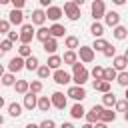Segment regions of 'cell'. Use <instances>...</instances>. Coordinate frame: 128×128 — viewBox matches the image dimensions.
<instances>
[{
    "label": "cell",
    "mask_w": 128,
    "mask_h": 128,
    "mask_svg": "<svg viewBox=\"0 0 128 128\" xmlns=\"http://www.w3.org/2000/svg\"><path fill=\"white\" fill-rule=\"evenodd\" d=\"M88 76H90V72L84 68L82 62H76L72 66V82H74V86H84L88 82Z\"/></svg>",
    "instance_id": "cell-1"
},
{
    "label": "cell",
    "mask_w": 128,
    "mask_h": 128,
    "mask_svg": "<svg viewBox=\"0 0 128 128\" xmlns=\"http://www.w3.org/2000/svg\"><path fill=\"white\" fill-rule=\"evenodd\" d=\"M34 36H36V30H34V26H32L30 22H26V24L20 28V44H26V46H30V42L34 40Z\"/></svg>",
    "instance_id": "cell-2"
},
{
    "label": "cell",
    "mask_w": 128,
    "mask_h": 128,
    "mask_svg": "<svg viewBox=\"0 0 128 128\" xmlns=\"http://www.w3.org/2000/svg\"><path fill=\"white\" fill-rule=\"evenodd\" d=\"M76 52H78V60L84 62V64H90V62H94V58H96V52L92 50V46H80Z\"/></svg>",
    "instance_id": "cell-3"
},
{
    "label": "cell",
    "mask_w": 128,
    "mask_h": 128,
    "mask_svg": "<svg viewBox=\"0 0 128 128\" xmlns=\"http://www.w3.org/2000/svg\"><path fill=\"white\" fill-rule=\"evenodd\" d=\"M90 14H92L94 22H98V20L104 18V14H106V4H104L102 0H94L92 6H90Z\"/></svg>",
    "instance_id": "cell-4"
},
{
    "label": "cell",
    "mask_w": 128,
    "mask_h": 128,
    "mask_svg": "<svg viewBox=\"0 0 128 128\" xmlns=\"http://www.w3.org/2000/svg\"><path fill=\"white\" fill-rule=\"evenodd\" d=\"M64 14L68 16V20H72V22H76L78 18H80V6H76V2L72 0V2H64Z\"/></svg>",
    "instance_id": "cell-5"
},
{
    "label": "cell",
    "mask_w": 128,
    "mask_h": 128,
    "mask_svg": "<svg viewBox=\"0 0 128 128\" xmlns=\"http://www.w3.org/2000/svg\"><path fill=\"white\" fill-rule=\"evenodd\" d=\"M102 112H104V106H102V104H94V106L86 112L84 118H86L88 124H96V122H100V114H102Z\"/></svg>",
    "instance_id": "cell-6"
},
{
    "label": "cell",
    "mask_w": 128,
    "mask_h": 128,
    "mask_svg": "<svg viewBox=\"0 0 128 128\" xmlns=\"http://www.w3.org/2000/svg\"><path fill=\"white\" fill-rule=\"evenodd\" d=\"M30 24L32 26H38V28H42L44 24H46V10H42V8H36V10H32V16H30Z\"/></svg>",
    "instance_id": "cell-7"
},
{
    "label": "cell",
    "mask_w": 128,
    "mask_h": 128,
    "mask_svg": "<svg viewBox=\"0 0 128 128\" xmlns=\"http://www.w3.org/2000/svg\"><path fill=\"white\" fill-rule=\"evenodd\" d=\"M52 78H54V82H56V84H60V86H64V84H70V82H72V74H68L64 68H60V70H54V72H52Z\"/></svg>",
    "instance_id": "cell-8"
},
{
    "label": "cell",
    "mask_w": 128,
    "mask_h": 128,
    "mask_svg": "<svg viewBox=\"0 0 128 128\" xmlns=\"http://www.w3.org/2000/svg\"><path fill=\"white\" fill-rule=\"evenodd\" d=\"M50 100H52V106L58 110H64L68 106V96H64V92H52Z\"/></svg>",
    "instance_id": "cell-9"
},
{
    "label": "cell",
    "mask_w": 128,
    "mask_h": 128,
    "mask_svg": "<svg viewBox=\"0 0 128 128\" xmlns=\"http://www.w3.org/2000/svg\"><path fill=\"white\" fill-rule=\"evenodd\" d=\"M104 24L114 30L116 26H120V14H118L116 10H106V14H104Z\"/></svg>",
    "instance_id": "cell-10"
},
{
    "label": "cell",
    "mask_w": 128,
    "mask_h": 128,
    "mask_svg": "<svg viewBox=\"0 0 128 128\" xmlns=\"http://www.w3.org/2000/svg\"><path fill=\"white\" fill-rule=\"evenodd\" d=\"M66 96H70V98L76 100V102H82V100L86 98V88H84V86H70L68 92H66Z\"/></svg>",
    "instance_id": "cell-11"
},
{
    "label": "cell",
    "mask_w": 128,
    "mask_h": 128,
    "mask_svg": "<svg viewBox=\"0 0 128 128\" xmlns=\"http://www.w3.org/2000/svg\"><path fill=\"white\" fill-rule=\"evenodd\" d=\"M8 22H10V26H24V12L22 10H10V14H8Z\"/></svg>",
    "instance_id": "cell-12"
},
{
    "label": "cell",
    "mask_w": 128,
    "mask_h": 128,
    "mask_svg": "<svg viewBox=\"0 0 128 128\" xmlns=\"http://www.w3.org/2000/svg\"><path fill=\"white\" fill-rule=\"evenodd\" d=\"M24 68H26V60L20 58V56H14V58L8 62V72H12V74H16V72H20V70H24Z\"/></svg>",
    "instance_id": "cell-13"
},
{
    "label": "cell",
    "mask_w": 128,
    "mask_h": 128,
    "mask_svg": "<svg viewBox=\"0 0 128 128\" xmlns=\"http://www.w3.org/2000/svg\"><path fill=\"white\" fill-rule=\"evenodd\" d=\"M62 14H64L62 6H50V8L46 10V18H48V20H52L54 24H58V20L62 18Z\"/></svg>",
    "instance_id": "cell-14"
},
{
    "label": "cell",
    "mask_w": 128,
    "mask_h": 128,
    "mask_svg": "<svg viewBox=\"0 0 128 128\" xmlns=\"http://www.w3.org/2000/svg\"><path fill=\"white\" fill-rule=\"evenodd\" d=\"M38 94H34V92H28L26 96H24V102H22V106L26 108V110H34V108H38Z\"/></svg>",
    "instance_id": "cell-15"
},
{
    "label": "cell",
    "mask_w": 128,
    "mask_h": 128,
    "mask_svg": "<svg viewBox=\"0 0 128 128\" xmlns=\"http://www.w3.org/2000/svg\"><path fill=\"white\" fill-rule=\"evenodd\" d=\"M64 46L68 48V50H78L80 48V40H78V36H74V34H68L66 38H64Z\"/></svg>",
    "instance_id": "cell-16"
},
{
    "label": "cell",
    "mask_w": 128,
    "mask_h": 128,
    "mask_svg": "<svg viewBox=\"0 0 128 128\" xmlns=\"http://www.w3.org/2000/svg\"><path fill=\"white\" fill-rule=\"evenodd\" d=\"M42 48L46 50V54L54 56V54H56V50H58V40H56V38H48L46 42H42Z\"/></svg>",
    "instance_id": "cell-17"
},
{
    "label": "cell",
    "mask_w": 128,
    "mask_h": 128,
    "mask_svg": "<svg viewBox=\"0 0 128 128\" xmlns=\"http://www.w3.org/2000/svg\"><path fill=\"white\" fill-rule=\"evenodd\" d=\"M70 116H72L74 120H80V118H84V116H86V110H84L82 102H76V104L70 108Z\"/></svg>",
    "instance_id": "cell-18"
},
{
    "label": "cell",
    "mask_w": 128,
    "mask_h": 128,
    "mask_svg": "<svg viewBox=\"0 0 128 128\" xmlns=\"http://www.w3.org/2000/svg\"><path fill=\"white\" fill-rule=\"evenodd\" d=\"M50 36L56 38V40H58V38H64V36H66V28H64L60 22H58V24H52V26H50Z\"/></svg>",
    "instance_id": "cell-19"
},
{
    "label": "cell",
    "mask_w": 128,
    "mask_h": 128,
    "mask_svg": "<svg viewBox=\"0 0 128 128\" xmlns=\"http://www.w3.org/2000/svg\"><path fill=\"white\" fill-rule=\"evenodd\" d=\"M76 62H80V60H78V52H74V50H66L64 56H62V64H70V66H74Z\"/></svg>",
    "instance_id": "cell-20"
},
{
    "label": "cell",
    "mask_w": 128,
    "mask_h": 128,
    "mask_svg": "<svg viewBox=\"0 0 128 128\" xmlns=\"http://www.w3.org/2000/svg\"><path fill=\"white\" fill-rule=\"evenodd\" d=\"M112 62H114V64H112V68H114L116 72H124V70H126V66H128V62H126L124 54H122V56H118V54H116V58H114Z\"/></svg>",
    "instance_id": "cell-21"
},
{
    "label": "cell",
    "mask_w": 128,
    "mask_h": 128,
    "mask_svg": "<svg viewBox=\"0 0 128 128\" xmlns=\"http://www.w3.org/2000/svg\"><path fill=\"white\" fill-rule=\"evenodd\" d=\"M14 90H16V94H28L30 92V82L28 80H16V84H14Z\"/></svg>",
    "instance_id": "cell-22"
},
{
    "label": "cell",
    "mask_w": 128,
    "mask_h": 128,
    "mask_svg": "<svg viewBox=\"0 0 128 128\" xmlns=\"http://www.w3.org/2000/svg\"><path fill=\"white\" fill-rule=\"evenodd\" d=\"M90 34L94 36V40H96V38H102V36H104V24H102V22H92Z\"/></svg>",
    "instance_id": "cell-23"
},
{
    "label": "cell",
    "mask_w": 128,
    "mask_h": 128,
    "mask_svg": "<svg viewBox=\"0 0 128 128\" xmlns=\"http://www.w3.org/2000/svg\"><path fill=\"white\" fill-rule=\"evenodd\" d=\"M46 66H48L50 70H60V66H62V56H58V54H54V56H48V62H46Z\"/></svg>",
    "instance_id": "cell-24"
},
{
    "label": "cell",
    "mask_w": 128,
    "mask_h": 128,
    "mask_svg": "<svg viewBox=\"0 0 128 128\" xmlns=\"http://www.w3.org/2000/svg\"><path fill=\"white\" fill-rule=\"evenodd\" d=\"M116 102H118V98L114 96V92L102 94V106H106V108H114V106H116Z\"/></svg>",
    "instance_id": "cell-25"
},
{
    "label": "cell",
    "mask_w": 128,
    "mask_h": 128,
    "mask_svg": "<svg viewBox=\"0 0 128 128\" xmlns=\"http://www.w3.org/2000/svg\"><path fill=\"white\" fill-rule=\"evenodd\" d=\"M114 120H116V112H114L112 108H104V112L100 114V122L110 124V122H114Z\"/></svg>",
    "instance_id": "cell-26"
},
{
    "label": "cell",
    "mask_w": 128,
    "mask_h": 128,
    "mask_svg": "<svg viewBox=\"0 0 128 128\" xmlns=\"http://www.w3.org/2000/svg\"><path fill=\"white\" fill-rule=\"evenodd\" d=\"M22 104H18V102H10L8 104V114L12 116V118H18V116H22Z\"/></svg>",
    "instance_id": "cell-27"
},
{
    "label": "cell",
    "mask_w": 128,
    "mask_h": 128,
    "mask_svg": "<svg viewBox=\"0 0 128 128\" xmlns=\"http://www.w3.org/2000/svg\"><path fill=\"white\" fill-rule=\"evenodd\" d=\"M36 40H40V42H46L48 38H52L50 36V28H46V26H42V28H36V36H34Z\"/></svg>",
    "instance_id": "cell-28"
},
{
    "label": "cell",
    "mask_w": 128,
    "mask_h": 128,
    "mask_svg": "<svg viewBox=\"0 0 128 128\" xmlns=\"http://www.w3.org/2000/svg\"><path fill=\"white\" fill-rule=\"evenodd\" d=\"M92 86H94V90H96V92H100V94H108V92H110V88H112V84H110V82H106V80H102V82H94Z\"/></svg>",
    "instance_id": "cell-29"
},
{
    "label": "cell",
    "mask_w": 128,
    "mask_h": 128,
    "mask_svg": "<svg viewBox=\"0 0 128 128\" xmlns=\"http://www.w3.org/2000/svg\"><path fill=\"white\" fill-rule=\"evenodd\" d=\"M50 108H52V100L48 96H40L38 98V110L40 112H48Z\"/></svg>",
    "instance_id": "cell-30"
},
{
    "label": "cell",
    "mask_w": 128,
    "mask_h": 128,
    "mask_svg": "<svg viewBox=\"0 0 128 128\" xmlns=\"http://www.w3.org/2000/svg\"><path fill=\"white\" fill-rule=\"evenodd\" d=\"M112 36H114L116 40H126V36H128V30H126L124 26H116V28L112 30Z\"/></svg>",
    "instance_id": "cell-31"
},
{
    "label": "cell",
    "mask_w": 128,
    "mask_h": 128,
    "mask_svg": "<svg viewBox=\"0 0 128 128\" xmlns=\"http://www.w3.org/2000/svg\"><path fill=\"white\" fill-rule=\"evenodd\" d=\"M108 44H110V42H106L104 38H96V40H94V44H92V50H94V52H104Z\"/></svg>",
    "instance_id": "cell-32"
},
{
    "label": "cell",
    "mask_w": 128,
    "mask_h": 128,
    "mask_svg": "<svg viewBox=\"0 0 128 128\" xmlns=\"http://www.w3.org/2000/svg\"><path fill=\"white\" fill-rule=\"evenodd\" d=\"M90 74H92L94 82H102V80H104V68H102V66H98V64L92 68V72H90Z\"/></svg>",
    "instance_id": "cell-33"
},
{
    "label": "cell",
    "mask_w": 128,
    "mask_h": 128,
    "mask_svg": "<svg viewBox=\"0 0 128 128\" xmlns=\"http://www.w3.org/2000/svg\"><path fill=\"white\" fill-rule=\"evenodd\" d=\"M38 68H40V62H38V58H36L34 54H32L30 58H26V70L32 72V70H38Z\"/></svg>",
    "instance_id": "cell-34"
},
{
    "label": "cell",
    "mask_w": 128,
    "mask_h": 128,
    "mask_svg": "<svg viewBox=\"0 0 128 128\" xmlns=\"http://www.w3.org/2000/svg\"><path fill=\"white\" fill-rule=\"evenodd\" d=\"M36 74H38V78H40V80H46V78H50V76H52V70L44 64V66H40V68L36 70Z\"/></svg>",
    "instance_id": "cell-35"
},
{
    "label": "cell",
    "mask_w": 128,
    "mask_h": 128,
    "mask_svg": "<svg viewBox=\"0 0 128 128\" xmlns=\"http://www.w3.org/2000/svg\"><path fill=\"white\" fill-rule=\"evenodd\" d=\"M116 78H118V72H116L112 66H110V68H104V80H106V82L112 84V80H116Z\"/></svg>",
    "instance_id": "cell-36"
},
{
    "label": "cell",
    "mask_w": 128,
    "mask_h": 128,
    "mask_svg": "<svg viewBox=\"0 0 128 128\" xmlns=\"http://www.w3.org/2000/svg\"><path fill=\"white\" fill-rule=\"evenodd\" d=\"M0 80H2V86H14V84H16V76H14L12 72H6Z\"/></svg>",
    "instance_id": "cell-37"
},
{
    "label": "cell",
    "mask_w": 128,
    "mask_h": 128,
    "mask_svg": "<svg viewBox=\"0 0 128 128\" xmlns=\"http://www.w3.org/2000/svg\"><path fill=\"white\" fill-rule=\"evenodd\" d=\"M18 56H20V58H24V60H26V58H30V56H32V48H30V46H26V44H20V48H18Z\"/></svg>",
    "instance_id": "cell-38"
},
{
    "label": "cell",
    "mask_w": 128,
    "mask_h": 128,
    "mask_svg": "<svg viewBox=\"0 0 128 128\" xmlns=\"http://www.w3.org/2000/svg\"><path fill=\"white\" fill-rule=\"evenodd\" d=\"M42 88H44L42 80H32V82H30V92H34V94H40V92H42Z\"/></svg>",
    "instance_id": "cell-39"
},
{
    "label": "cell",
    "mask_w": 128,
    "mask_h": 128,
    "mask_svg": "<svg viewBox=\"0 0 128 128\" xmlns=\"http://www.w3.org/2000/svg\"><path fill=\"white\" fill-rule=\"evenodd\" d=\"M116 82L122 86V88H128V72L124 70V72H118V78H116Z\"/></svg>",
    "instance_id": "cell-40"
},
{
    "label": "cell",
    "mask_w": 128,
    "mask_h": 128,
    "mask_svg": "<svg viewBox=\"0 0 128 128\" xmlns=\"http://www.w3.org/2000/svg\"><path fill=\"white\" fill-rule=\"evenodd\" d=\"M102 54H104L106 58H112V60H114V58H116V48H114L112 44H108V46H106V50H104Z\"/></svg>",
    "instance_id": "cell-41"
},
{
    "label": "cell",
    "mask_w": 128,
    "mask_h": 128,
    "mask_svg": "<svg viewBox=\"0 0 128 128\" xmlns=\"http://www.w3.org/2000/svg\"><path fill=\"white\" fill-rule=\"evenodd\" d=\"M114 108H116L118 112H128V100H118Z\"/></svg>",
    "instance_id": "cell-42"
},
{
    "label": "cell",
    "mask_w": 128,
    "mask_h": 128,
    "mask_svg": "<svg viewBox=\"0 0 128 128\" xmlns=\"http://www.w3.org/2000/svg\"><path fill=\"white\" fill-rule=\"evenodd\" d=\"M12 46H14V44H12V42H10L8 38L0 42V48H2V52H4V54H6V52H10V50H12Z\"/></svg>",
    "instance_id": "cell-43"
},
{
    "label": "cell",
    "mask_w": 128,
    "mask_h": 128,
    "mask_svg": "<svg viewBox=\"0 0 128 128\" xmlns=\"http://www.w3.org/2000/svg\"><path fill=\"white\" fill-rule=\"evenodd\" d=\"M8 40L14 44V42H20V32H16V30H10L8 32Z\"/></svg>",
    "instance_id": "cell-44"
},
{
    "label": "cell",
    "mask_w": 128,
    "mask_h": 128,
    "mask_svg": "<svg viewBox=\"0 0 128 128\" xmlns=\"http://www.w3.org/2000/svg\"><path fill=\"white\" fill-rule=\"evenodd\" d=\"M10 32V22L8 20H0V34H8Z\"/></svg>",
    "instance_id": "cell-45"
},
{
    "label": "cell",
    "mask_w": 128,
    "mask_h": 128,
    "mask_svg": "<svg viewBox=\"0 0 128 128\" xmlns=\"http://www.w3.org/2000/svg\"><path fill=\"white\" fill-rule=\"evenodd\" d=\"M40 128H56V122H54V120H50V118H46V120H42V122H40Z\"/></svg>",
    "instance_id": "cell-46"
},
{
    "label": "cell",
    "mask_w": 128,
    "mask_h": 128,
    "mask_svg": "<svg viewBox=\"0 0 128 128\" xmlns=\"http://www.w3.org/2000/svg\"><path fill=\"white\" fill-rule=\"evenodd\" d=\"M24 4H26L24 0H12V8H14V10H22Z\"/></svg>",
    "instance_id": "cell-47"
},
{
    "label": "cell",
    "mask_w": 128,
    "mask_h": 128,
    "mask_svg": "<svg viewBox=\"0 0 128 128\" xmlns=\"http://www.w3.org/2000/svg\"><path fill=\"white\" fill-rule=\"evenodd\" d=\"M60 128H74V124H72V122H62Z\"/></svg>",
    "instance_id": "cell-48"
},
{
    "label": "cell",
    "mask_w": 128,
    "mask_h": 128,
    "mask_svg": "<svg viewBox=\"0 0 128 128\" xmlns=\"http://www.w3.org/2000/svg\"><path fill=\"white\" fill-rule=\"evenodd\" d=\"M94 128H108V124H104V122H96Z\"/></svg>",
    "instance_id": "cell-49"
},
{
    "label": "cell",
    "mask_w": 128,
    "mask_h": 128,
    "mask_svg": "<svg viewBox=\"0 0 128 128\" xmlns=\"http://www.w3.org/2000/svg\"><path fill=\"white\" fill-rule=\"evenodd\" d=\"M24 128H40V124H34V122H30V124H26Z\"/></svg>",
    "instance_id": "cell-50"
},
{
    "label": "cell",
    "mask_w": 128,
    "mask_h": 128,
    "mask_svg": "<svg viewBox=\"0 0 128 128\" xmlns=\"http://www.w3.org/2000/svg\"><path fill=\"white\" fill-rule=\"evenodd\" d=\"M6 74V68H4V64H0V78Z\"/></svg>",
    "instance_id": "cell-51"
},
{
    "label": "cell",
    "mask_w": 128,
    "mask_h": 128,
    "mask_svg": "<svg viewBox=\"0 0 128 128\" xmlns=\"http://www.w3.org/2000/svg\"><path fill=\"white\" fill-rule=\"evenodd\" d=\"M4 106H6V102H4V96H0V110H2Z\"/></svg>",
    "instance_id": "cell-52"
},
{
    "label": "cell",
    "mask_w": 128,
    "mask_h": 128,
    "mask_svg": "<svg viewBox=\"0 0 128 128\" xmlns=\"http://www.w3.org/2000/svg\"><path fill=\"white\" fill-rule=\"evenodd\" d=\"M80 128H94V124H88V122H86V124H82Z\"/></svg>",
    "instance_id": "cell-53"
},
{
    "label": "cell",
    "mask_w": 128,
    "mask_h": 128,
    "mask_svg": "<svg viewBox=\"0 0 128 128\" xmlns=\"http://www.w3.org/2000/svg\"><path fill=\"white\" fill-rule=\"evenodd\" d=\"M124 58H126V62H128V48H126V52H124Z\"/></svg>",
    "instance_id": "cell-54"
},
{
    "label": "cell",
    "mask_w": 128,
    "mask_h": 128,
    "mask_svg": "<svg viewBox=\"0 0 128 128\" xmlns=\"http://www.w3.org/2000/svg\"><path fill=\"white\" fill-rule=\"evenodd\" d=\"M124 120H126V122H128V112H124Z\"/></svg>",
    "instance_id": "cell-55"
},
{
    "label": "cell",
    "mask_w": 128,
    "mask_h": 128,
    "mask_svg": "<svg viewBox=\"0 0 128 128\" xmlns=\"http://www.w3.org/2000/svg\"><path fill=\"white\" fill-rule=\"evenodd\" d=\"M124 100H128V88H126V94H124Z\"/></svg>",
    "instance_id": "cell-56"
},
{
    "label": "cell",
    "mask_w": 128,
    "mask_h": 128,
    "mask_svg": "<svg viewBox=\"0 0 128 128\" xmlns=\"http://www.w3.org/2000/svg\"><path fill=\"white\" fill-rule=\"evenodd\" d=\"M2 56H4V52H2V48H0V60H2Z\"/></svg>",
    "instance_id": "cell-57"
},
{
    "label": "cell",
    "mask_w": 128,
    "mask_h": 128,
    "mask_svg": "<svg viewBox=\"0 0 128 128\" xmlns=\"http://www.w3.org/2000/svg\"><path fill=\"white\" fill-rule=\"evenodd\" d=\"M2 124H4V118H2V116H0V126H2Z\"/></svg>",
    "instance_id": "cell-58"
},
{
    "label": "cell",
    "mask_w": 128,
    "mask_h": 128,
    "mask_svg": "<svg viewBox=\"0 0 128 128\" xmlns=\"http://www.w3.org/2000/svg\"><path fill=\"white\" fill-rule=\"evenodd\" d=\"M0 84H2V80H0Z\"/></svg>",
    "instance_id": "cell-59"
}]
</instances>
